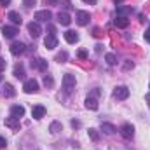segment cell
<instances>
[{
  "label": "cell",
  "mask_w": 150,
  "mask_h": 150,
  "mask_svg": "<svg viewBox=\"0 0 150 150\" xmlns=\"http://www.w3.org/2000/svg\"><path fill=\"white\" fill-rule=\"evenodd\" d=\"M47 30H49V35H54V33H56V28H54L52 25H47Z\"/></svg>",
  "instance_id": "836d02e7"
},
{
  "label": "cell",
  "mask_w": 150,
  "mask_h": 150,
  "mask_svg": "<svg viewBox=\"0 0 150 150\" xmlns=\"http://www.w3.org/2000/svg\"><path fill=\"white\" fill-rule=\"evenodd\" d=\"M77 56H79V59H87V51H86V49H80V51L77 52Z\"/></svg>",
  "instance_id": "f546056e"
},
{
  "label": "cell",
  "mask_w": 150,
  "mask_h": 150,
  "mask_svg": "<svg viewBox=\"0 0 150 150\" xmlns=\"http://www.w3.org/2000/svg\"><path fill=\"white\" fill-rule=\"evenodd\" d=\"M127 96H129V89L126 86L115 87V91H113V98L115 100H127Z\"/></svg>",
  "instance_id": "ba28073f"
},
{
  "label": "cell",
  "mask_w": 150,
  "mask_h": 150,
  "mask_svg": "<svg viewBox=\"0 0 150 150\" xmlns=\"http://www.w3.org/2000/svg\"><path fill=\"white\" fill-rule=\"evenodd\" d=\"M113 25H115L117 28H126V26L129 25V19H127V16H117V18L113 19Z\"/></svg>",
  "instance_id": "2e32d148"
},
{
  "label": "cell",
  "mask_w": 150,
  "mask_h": 150,
  "mask_svg": "<svg viewBox=\"0 0 150 150\" xmlns=\"http://www.w3.org/2000/svg\"><path fill=\"white\" fill-rule=\"evenodd\" d=\"M35 19H37V23H49L51 19H52V12L51 11H37L35 12Z\"/></svg>",
  "instance_id": "277c9868"
},
{
  "label": "cell",
  "mask_w": 150,
  "mask_h": 150,
  "mask_svg": "<svg viewBox=\"0 0 150 150\" xmlns=\"http://www.w3.org/2000/svg\"><path fill=\"white\" fill-rule=\"evenodd\" d=\"M98 107L100 105H98V100L96 98H91V96L86 98V108L87 110H98Z\"/></svg>",
  "instance_id": "d6986e66"
},
{
  "label": "cell",
  "mask_w": 150,
  "mask_h": 150,
  "mask_svg": "<svg viewBox=\"0 0 150 150\" xmlns=\"http://www.w3.org/2000/svg\"><path fill=\"white\" fill-rule=\"evenodd\" d=\"M119 133L122 134V138L131 140V138L134 136V127H133L131 124H122V126H120V129H119Z\"/></svg>",
  "instance_id": "52a82bcc"
},
{
  "label": "cell",
  "mask_w": 150,
  "mask_h": 150,
  "mask_svg": "<svg viewBox=\"0 0 150 150\" xmlns=\"http://www.w3.org/2000/svg\"><path fill=\"white\" fill-rule=\"evenodd\" d=\"M63 5H65L67 9H72V4H70V0H65V2H63Z\"/></svg>",
  "instance_id": "d590c367"
},
{
  "label": "cell",
  "mask_w": 150,
  "mask_h": 150,
  "mask_svg": "<svg viewBox=\"0 0 150 150\" xmlns=\"http://www.w3.org/2000/svg\"><path fill=\"white\" fill-rule=\"evenodd\" d=\"M44 86H45V87H52V86H54V80H52L51 75H45V77H44Z\"/></svg>",
  "instance_id": "83f0119b"
},
{
  "label": "cell",
  "mask_w": 150,
  "mask_h": 150,
  "mask_svg": "<svg viewBox=\"0 0 150 150\" xmlns=\"http://www.w3.org/2000/svg\"><path fill=\"white\" fill-rule=\"evenodd\" d=\"M58 23L59 25H63V26H68L70 23H72V19H70V14L68 12H58Z\"/></svg>",
  "instance_id": "9a60e30c"
},
{
  "label": "cell",
  "mask_w": 150,
  "mask_h": 150,
  "mask_svg": "<svg viewBox=\"0 0 150 150\" xmlns=\"http://www.w3.org/2000/svg\"><path fill=\"white\" fill-rule=\"evenodd\" d=\"M145 40H147V42H150V30H147V32H145Z\"/></svg>",
  "instance_id": "74e56055"
},
{
  "label": "cell",
  "mask_w": 150,
  "mask_h": 150,
  "mask_svg": "<svg viewBox=\"0 0 150 150\" xmlns=\"http://www.w3.org/2000/svg\"><path fill=\"white\" fill-rule=\"evenodd\" d=\"M105 61H107V63H108V65H110V67H113V65H115V63H117V59H115V56H113L112 52H108V54H107V56H105Z\"/></svg>",
  "instance_id": "4316f807"
},
{
  "label": "cell",
  "mask_w": 150,
  "mask_h": 150,
  "mask_svg": "<svg viewBox=\"0 0 150 150\" xmlns=\"http://www.w3.org/2000/svg\"><path fill=\"white\" fill-rule=\"evenodd\" d=\"M5 126L9 127V129H12V131H19L21 129V122H19V119H16V117H7L5 119Z\"/></svg>",
  "instance_id": "9c48e42d"
},
{
  "label": "cell",
  "mask_w": 150,
  "mask_h": 150,
  "mask_svg": "<svg viewBox=\"0 0 150 150\" xmlns=\"http://www.w3.org/2000/svg\"><path fill=\"white\" fill-rule=\"evenodd\" d=\"M101 131H103L105 134H113V133L117 131V127H115L113 124H108V122H101Z\"/></svg>",
  "instance_id": "ffe728a7"
},
{
  "label": "cell",
  "mask_w": 150,
  "mask_h": 150,
  "mask_svg": "<svg viewBox=\"0 0 150 150\" xmlns=\"http://www.w3.org/2000/svg\"><path fill=\"white\" fill-rule=\"evenodd\" d=\"M47 2H51V4H58V0H45V4Z\"/></svg>",
  "instance_id": "7bdbcfd3"
},
{
  "label": "cell",
  "mask_w": 150,
  "mask_h": 150,
  "mask_svg": "<svg viewBox=\"0 0 150 150\" xmlns=\"http://www.w3.org/2000/svg\"><path fill=\"white\" fill-rule=\"evenodd\" d=\"M11 115L16 117V119H21V117L25 115V107H21V105H14V107H11Z\"/></svg>",
  "instance_id": "e0dca14e"
},
{
  "label": "cell",
  "mask_w": 150,
  "mask_h": 150,
  "mask_svg": "<svg viewBox=\"0 0 150 150\" xmlns=\"http://www.w3.org/2000/svg\"><path fill=\"white\" fill-rule=\"evenodd\" d=\"M67 58H68V54H67L65 51H61L59 54H56V61H58V63H65V61H67Z\"/></svg>",
  "instance_id": "484cf974"
},
{
  "label": "cell",
  "mask_w": 150,
  "mask_h": 150,
  "mask_svg": "<svg viewBox=\"0 0 150 150\" xmlns=\"http://www.w3.org/2000/svg\"><path fill=\"white\" fill-rule=\"evenodd\" d=\"M25 68H23V67H21V65H16V67H14V77H16V79H21V80H23V79H25Z\"/></svg>",
  "instance_id": "7402d4cb"
},
{
  "label": "cell",
  "mask_w": 150,
  "mask_h": 150,
  "mask_svg": "<svg viewBox=\"0 0 150 150\" xmlns=\"http://www.w3.org/2000/svg\"><path fill=\"white\" fill-rule=\"evenodd\" d=\"M4 96H5V98H14V96H16V91H14L12 84H5V86H4Z\"/></svg>",
  "instance_id": "44dd1931"
},
{
  "label": "cell",
  "mask_w": 150,
  "mask_h": 150,
  "mask_svg": "<svg viewBox=\"0 0 150 150\" xmlns=\"http://www.w3.org/2000/svg\"><path fill=\"white\" fill-rule=\"evenodd\" d=\"M93 35H94V37H100V35H101V30H100V28H94V33H93Z\"/></svg>",
  "instance_id": "8d00e7d4"
},
{
  "label": "cell",
  "mask_w": 150,
  "mask_h": 150,
  "mask_svg": "<svg viewBox=\"0 0 150 150\" xmlns=\"http://www.w3.org/2000/svg\"><path fill=\"white\" fill-rule=\"evenodd\" d=\"M113 2H115V4H120V2H122V0H113Z\"/></svg>",
  "instance_id": "ee69618b"
},
{
  "label": "cell",
  "mask_w": 150,
  "mask_h": 150,
  "mask_svg": "<svg viewBox=\"0 0 150 150\" xmlns=\"http://www.w3.org/2000/svg\"><path fill=\"white\" fill-rule=\"evenodd\" d=\"M89 19H91V14H89L87 11H79L77 16H75V21H77V25H80V26H86V25L89 23Z\"/></svg>",
  "instance_id": "8992f818"
},
{
  "label": "cell",
  "mask_w": 150,
  "mask_h": 150,
  "mask_svg": "<svg viewBox=\"0 0 150 150\" xmlns=\"http://www.w3.org/2000/svg\"><path fill=\"white\" fill-rule=\"evenodd\" d=\"M82 2H86V4H91V5H94V4H96V0H82Z\"/></svg>",
  "instance_id": "60d3db41"
},
{
  "label": "cell",
  "mask_w": 150,
  "mask_h": 150,
  "mask_svg": "<svg viewBox=\"0 0 150 150\" xmlns=\"http://www.w3.org/2000/svg\"><path fill=\"white\" fill-rule=\"evenodd\" d=\"M7 19H11V23H14V26L23 23V18H21V14H19V12H16V11H11V12L7 14Z\"/></svg>",
  "instance_id": "5bb4252c"
},
{
  "label": "cell",
  "mask_w": 150,
  "mask_h": 150,
  "mask_svg": "<svg viewBox=\"0 0 150 150\" xmlns=\"http://www.w3.org/2000/svg\"><path fill=\"white\" fill-rule=\"evenodd\" d=\"M2 33H4L5 38H14L18 35V28L16 26H4L2 28Z\"/></svg>",
  "instance_id": "4fadbf2b"
},
{
  "label": "cell",
  "mask_w": 150,
  "mask_h": 150,
  "mask_svg": "<svg viewBox=\"0 0 150 150\" xmlns=\"http://www.w3.org/2000/svg\"><path fill=\"white\" fill-rule=\"evenodd\" d=\"M61 129H63V126H61V122H58V120H56V122H52V124L49 126V131H51L52 134H58Z\"/></svg>",
  "instance_id": "603a6c76"
},
{
  "label": "cell",
  "mask_w": 150,
  "mask_h": 150,
  "mask_svg": "<svg viewBox=\"0 0 150 150\" xmlns=\"http://www.w3.org/2000/svg\"><path fill=\"white\" fill-rule=\"evenodd\" d=\"M23 91H25L26 94L37 93L38 91V82L35 80V79H28V80H25V84H23Z\"/></svg>",
  "instance_id": "3957f363"
},
{
  "label": "cell",
  "mask_w": 150,
  "mask_h": 150,
  "mask_svg": "<svg viewBox=\"0 0 150 150\" xmlns=\"http://www.w3.org/2000/svg\"><path fill=\"white\" fill-rule=\"evenodd\" d=\"M28 33H30L33 38L40 37V33H42V28H40V25H38L37 21H32V23H28Z\"/></svg>",
  "instance_id": "30bf717a"
},
{
  "label": "cell",
  "mask_w": 150,
  "mask_h": 150,
  "mask_svg": "<svg viewBox=\"0 0 150 150\" xmlns=\"http://www.w3.org/2000/svg\"><path fill=\"white\" fill-rule=\"evenodd\" d=\"M35 4H37V0H23V5H25L26 9H32Z\"/></svg>",
  "instance_id": "f1b7e54d"
},
{
  "label": "cell",
  "mask_w": 150,
  "mask_h": 150,
  "mask_svg": "<svg viewBox=\"0 0 150 150\" xmlns=\"http://www.w3.org/2000/svg\"><path fill=\"white\" fill-rule=\"evenodd\" d=\"M145 100H147V103H149V107H150V93L147 94V96H145Z\"/></svg>",
  "instance_id": "b9f144b4"
},
{
  "label": "cell",
  "mask_w": 150,
  "mask_h": 150,
  "mask_svg": "<svg viewBox=\"0 0 150 150\" xmlns=\"http://www.w3.org/2000/svg\"><path fill=\"white\" fill-rule=\"evenodd\" d=\"M72 127H75V129L80 127V122H79V120H72Z\"/></svg>",
  "instance_id": "e575fe53"
},
{
  "label": "cell",
  "mask_w": 150,
  "mask_h": 150,
  "mask_svg": "<svg viewBox=\"0 0 150 150\" xmlns=\"http://www.w3.org/2000/svg\"><path fill=\"white\" fill-rule=\"evenodd\" d=\"M65 40L68 44H75V42H79V33L74 30H68V32H65Z\"/></svg>",
  "instance_id": "ac0fdd59"
},
{
  "label": "cell",
  "mask_w": 150,
  "mask_h": 150,
  "mask_svg": "<svg viewBox=\"0 0 150 150\" xmlns=\"http://www.w3.org/2000/svg\"><path fill=\"white\" fill-rule=\"evenodd\" d=\"M30 67L35 68V70H38V72H47V61H45L44 58H35V59H32V61H30Z\"/></svg>",
  "instance_id": "5b68a950"
},
{
  "label": "cell",
  "mask_w": 150,
  "mask_h": 150,
  "mask_svg": "<svg viewBox=\"0 0 150 150\" xmlns=\"http://www.w3.org/2000/svg\"><path fill=\"white\" fill-rule=\"evenodd\" d=\"M44 45L47 47V49H56L58 47V38H56V35H47V37L44 38Z\"/></svg>",
  "instance_id": "8fae6325"
},
{
  "label": "cell",
  "mask_w": 150,
  "mask_h": 150,
  "mask_svg": "<svg viewBox=\"0 0 150 150\" xmlns=\"http://www.w3.org/2000/svg\"><path fill=\"white\" fill-rule=\"evenodd\" d=\"M9 51H11L12 56H21V54L26 52V45L23 42H12L11 47H9Z\"/></svg>",
  "instance_id": "7a4b0ae2"
},
{
  "label": "cell",
  "mask_w": 150,
  "mask_h": 150,
  "mask_svg": "<svg viewBox=\"0 0 150 150\" xmlns=\"http://www.w3.org/2000/svg\"><path fill=\"white\" fill-rule=\"evenodd\" d=\"M7 147V140L4 136H0V149H5Z\"/></svg>",
  "instance_id": "1f68e13d"
},
{
  "label": "cell",
  "mask_w": 150,
  "mask_h": 150,
  "mask_svg": "<svg viewBox=\"0 0 150 150\" xmlns=\"http://www.w3.org/2000/svg\"><path fill=\"white\" fill-rule=\"evenodd\" d=\"M129 12H133V9H131V7L117 5V16H126V14H129Z\"/></svg>",
  "instance_id": "cb8c5ba5"
},
{
  "label": "cell",
  "mask_w": 150,
  "mask_h": 150,
  "mask_svg": "<svg viewBox=\"0 0 150 150\" xmlns=\"http://www.w3.org/2000/svg\"><path fill=\"white\" fill-rule=\"evenodd\" d=\"M75 75L72 74H65L63 75V91L67 93V94H70V93H74L75 89Z\"/></svg>",
  "instance_id": "6da1fadb"
},
{
  "label": "cell",
  "mask_w": 150,
  "mask_h": 150,
  "mask_svg": "<svg viewBox=\"0 0 150 150\" xmlns=\"http://www.w3.org/2000/svg\"><path fill=\"white\" fill-rule=\"evenodd\" d=\"M5 67H7L5 59H4V58H0V72H4V70H5Z\"/></svg>",
  "instance_id": "d6a6232c"
},
{
  "label": "cell",
  "mask_w": 150,
  "mask_h": 150,
  "mask_svg": "<svg viewBox=\"0 0 150 150\" xmlns=\"http://www.w3.org/2000/svg\"><path fill=\"white\" fill-rule=\"evenodd\" d=\"M133 67H134V63H133V61H129V59H126V61H124V65H122V68H124V70H131Z\"/></svg>",
  "instance_id": "4dcf8cb0"
},
{
  "label": "cell",
  "mask_w": 150,
  "mask_h": 150,
  "mask_svg": "<svg viewBox=\"0 0 150 150\" xmlns=\"http://www.w3.org/2000/svg\"><path fill=\"white\" fill-rule=\"evenodd\" d=\"M93 94H94V96H100V94H101V91H100V89H98V87H96V89H94V91H93Z\"/></svg>",
  "instance_id": "f35d334b"
},
{
  "label": "cell",
  "mask_w": 150,
  "mask_h": 150,
  "mask_svg": "<svg viewBox=\"0 0 150 150\" xmlns=\"http://www.w3.org/2000/svg\"><path fill=\"white\" fill-rule=\"evenodd\" d=\"M44 115H45V107H42V105H35V107L32 108V117H33V119L40 120Z\"/></svg>",
  "instance_id": "7c38bea8"
},
{
  "label": "cell",
  "mask_w": 150,
  "mask_h": 150,
  "mask_svg": "<svg viewBox=\"0 0 150 150\" xmlns=\"http://www.w3.org/2000/svg\"><path fill=\"white\" fill-rule=\"evenodd\" d=\"M89 138H91L93 142H98V140H100V133H98V129L91 127V129H89Z\"/></svg>",
  "instance_id": "d4e9b609"
},
{
  "label": "cell",
  "mask_w": 150,
  "mask_h": 150,
  "mask_svg": "<svg viewBox=\"0 0 150 150\" xmlns=\"http://www.w3.org/2000/svg\"><path fill=\"white\" fill-rule=\"evenodd\" d=\"M0 82H2V75H0Z\"/></svg>",
  "instance_id": "f6af8a7d"
},
{
  "label": "cell",
  "mask_w": 150,
  "mask_h": 150,
  "mask_svg": "<svg viewBox=\"0 0 150 150\" xmlns=\"http://www.w3.org/2000/svg\"><path fill=\"white\" fill-rule=\"evenodd\" d=\"M11 4V0H0V5H9Z\"/></svg>",
  "instance_id": "ab89813d"
}]
</instances>
